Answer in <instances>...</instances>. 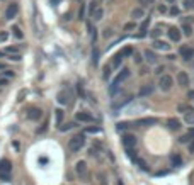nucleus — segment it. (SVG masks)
<instances>
[{
	"mask_svg": "<svg viewBox=\"0 0 194 185\" xmlns=\"http://www.w3.org/2000/svg\"><path fill=\"white\" fill-rule=\"evenodd\" d=\"M128 76H129V70H128V68L121 70V71L117 73V76L113 80V83H111V88H109V92H111V94H116V90L119 88V85L123 83V82H125L126 78H128Z\"/></svg>",
	"mask_w": 194,
	"mask_h": 185,
	"instance_id": "obj_1",
	"label": "nucleus"
},
{
	"mask_svg": "<svg viewBox=\"0 0 194 185\" xmlns=\"http://www.w3.org/2000/svg\"><path fill=\"white\" fill-rule=\"evenodd\" d=\"M85 146V138L84 134H78V136H73V138L68 141V149L70 151H80L82 148Z\"/></svg>",
	"mask_w": 194,
	"mask_h": 185,
	"instance_id": "obj_2",
	"label": "nucleus"
},
{
	"mask_svg": "<svg viewBox=\"0 0 194 185\" xmlns=\"http://www.w3.org/2000/svg\"><path fill=\"white\" fill-rule=\"evenodd\" d=\"M172 83H174V80H172V76H170V75H164L160 78V82H158L160 90H164V92L170 90V88H172Z\"/></svg>",
	"mask_w": 194,
	"mask_h": 185,
	"instance_id": "obj_3",
	"label": "nucleus"
},
{
	"mask_svg": "<svg viewBox=\"0 0 194 185\" xmlns=\"http://www.w3.org/2000/svg\"><path fill=\"white\" fill-rule=\"evenodd\" d=\"M136 145V138L133 134H125L123 136V146H125L126 149H133Z\"/></svg>",
	"mask_w": 194,
	"mask_h": 185,
	"instance_id": "obj_4",
	"label": "nucleus"
},
{
	"mask_svg": "<svg viewBox=\"0 0 194 185\" xmlns=\"http://www.w3.org/2000/svg\"><path fill=\"white\" fill-rule=\"evenodd\" d=\"M17 12H19V5L15 4V2H12L7 7V10H5V19H14L15 15H17Z\"/></svg>",
	"mask_w": 194,
	"mask_h": 185,
	"instance_id": "obj_5",
	"label": "nucleus"
},
{
	"mask_svg": "<svg viewBox=\"0 0 194 185\" xmlns=\"http://www.w3.org/2000/svg\"><path fill=\"white\" fill-rule=\"evenodd\" d=\"M27 117H29L31 121H39L41 117H43V110H41L39 107H31Z\"/></svg>",
	"mask_w": 194,
	"mask_h": 185,
	"instance_id": "obj_6",
	"label": "nucleus"
},
{
	"mask_svg": "<svg viewBox=\"0 0 194 185\" xmlns=\"http://www.w3.org/2000/svg\"><path fill=\"white\" fill-rule=\"evenodd\" d=\"M180 56H182L184 61H189V60L194 58V49L192 48H187V46L180 48Z\"/></svg>",
	"mask_w": 194,
	"mask_h": 185,
	"instance_id": "obj_7",
	"label": "nucleus"
},
{
	"mask_svg": "<svg viewBox=\"0 0 194 185\" xmlns=\"http://www.w3.org/2000/svg\"><path fill=\"white\" fill-rule=\"evenodd\" d=\"M10 172H12V163L9 160H0V173H7V175H10Z\"/></svg>",
	"mask_w": 194,
	"mask_h": 185,
	"instance_id": "obj_8",
	"label": "nucleus"
},
{
	"mask_svg": "<svg viewBox=\"0 0 194 185\" xmlns=\"http://www.w3.org/2000/svg\"><path fill=\"white\" fill-rule=\"evenodd\" d=\"M75 119H77L78 122H92L94 117H92L89 112H77L75 114Z\"/></svg>",
	"mask_w": 194,
	"mask_h": 185,
	"instance_id": "obj_9",
	"label": "nucleus"
},
{
	"mask_svg": "<svg viewBox=\"0 0 194 185\" xmlns=\"http://www.w3.org/2000/svg\"><path fill=\"white\" fill-rule=\"evenodd\" d=\"M177 82H179L180 87H187V85H189V75H187L186 71H180L179 75H177Z\"/></svg>",
	"mask_w": 194,
	"mask_h": 185,
	"instance_id": "obj_10",
	"label": "nucleus"
},
{
	"mask_svg": "<svg viewBox=\"0 0 194 185\" xmlns=\"http://www.w3.org/2000/svg\"><path fill=\"white\" fill-rule=\"evenodd\" d=\"M167 34H168V39H170V41H174V43L180 41V33L176 29V27H170V29L167 31Z\"/></svg>",
	"mask_w": 194,
	"mask_h": 185,
	"instance_id": "obj_11",
	"label": "nucleus"
},
{
	"mask_svg": "<svg viewBox=\"0 0 194 185\" xmlns=\"http://www.w3.org/2000/svg\"><path fill=\"white\" fill-rule=\"evenodd\" d=\"M75 172H77L80 177H85V173H87V163H85V161H78V163L75 165Z\"/></svg>",
	"mask_w": 194,
	"mask_h": 185,
	"instance_id": "obj_12",
	"label": "nucleus"
},
{
	"mask_svg": "<svg viewBox=\"0 0 194 185\" xmlns=\"http://www.w3.org/2000/svg\"><path fill=\"white\" fill-rule=\"evenodd\" d=\"M58 102L61 105H66V104H70V94L66 90H61L58 94Z\"/></svg>",
	"mask_w": 194,
	"mask_h": 185,
	"instance_id": "obj_13",
	"label": "nucleus"
},
{
	"mask_svg": "<svg viewBox=\"0 0 194 185\" xmlns=\"http://www.w3.org/2000/svg\"><path fill=\"white\" fill-rule=\"evenodd\" d=\"M167 127L168 129H172V131H177L180 127V121L176 119V117H170V119L167 121Z\"/></svg>",
	"mask_w": 194,
	"mask_h": 185,
	"instance_id": "obj_14",
	"label": "nucleus"
},
{
	"mask_svg": "<svg viewBox=\"0 0 194 185\" xmlns=\"http://www.w3.org/2000/svg\"><path fill=\"white\" fill-rule=\"evenodd\" d=\"M145 58H147V61L152 63V65H155V63H157V60H158L157 55H155L152 49H145Z\"/></svg>",
	"mask_w": 194,
	"mask_h": 185,
	"instance_id": "obj_15",
	"label": "nucleus"
},
{
	"mask_svg": "<svg viewBox=\"0 0 194 185\" xmlns=\"http://www.w3.org/2000/svg\"><path fill=\"white\" fill-rule=\"evenodd\" d=\"M153 48L155 49H162V51H167L168 48H170V44H167L165 41H158V39H155L153 41Z\"/></svg>",
	"mask_w": 194,
	"mask_h": 185,
	"instance_id": "obj_16",
	"label": "nucleus"
},
{
	"mask_svg": "<svg viewBox=\"0 0 194 185\" xmlns=\"http://www.w3.org/2000/svg\"><path fill=\"white\" fill-rule=\"evenodd\" d=\"M170 163H172V167H180V165H182V158H180L179 153L170 155Z\"/></svg>",
	"mask_w": 194,
	"mask_h": 185,
	"instance_id": "obj_17",
	"label": "nucleus"
},
{
	"mask_svg": "<svg viewBox=\"0 0 194 185\" xmlns=\"http://www.w3.org/2000/svg\"><path fill=\"white\" fill-rule=\"evenodd\" d=\"M153 92V85H145V87L140 88V97H147Z\"/></svg>",
	"mask_w": 194,
	"mask_h": 185,
	"instance_id": "obj_18",
	"label": "nucleus"
},
{
	"mask_svg": "<svg viewBox=\"0 0 194 185\" xmlns=\"http://www.w3.org/2000/svg\"><path fill=\"white\" fill-rule=\"evenodd\" d=\"M138 124L140 126H152V124H157V119L155 117H145V119H140Z\"/></svg>",
	"mask_w": 194,
	"mask_h": 185,
	"instance_id": "obj_19",
	"label": "nucleus"
},
{
	"mask_svg": "<svg viewBox=\"0 0 194 185\" xmlns=\"http://www.w3.org/2000/svg\"><path fill=\"white\" fill-rule=\"evenodd\" d=\"M148 24H150V19H145L141 24V27H140V33H138V37H143L145 34H147V29H148Z\"/></svg>",
	"mask_w": 194,
	"mask_h": 185,
	"instance_id": "obj_20",
	"label": "nucleus"
},
{
	"mask_svg": "<svg viewBox=\"0 0 194 185\" xmlns=\"http://www.w3.org/2000/svg\"><path fill=\"white\" fill-rule=\"evenodd\" d=\"M121 61H123V55H121V53H117V55L114 56V60H113V66H114V68H119Z\"/></svg>",
	"mask_w": 194,
	"mask_h": 185,
	"instance_id": "obj_21",
	"label": "nucleus"
},
{
	"mask_svg": "<svg viewBox=\"0 0 194 185\" xmlns=\"http://www.w3.org/2000/svg\"><path fill=\"white\" fill-rule=\"evenodd\" d=\"M143 14H145V12H143V9L138 7V9H135V10L131 12V17H133V19H141Z\"/></svg>",
	"mask_w": 194,
	"mask_h": 185,
	"instance_id": "obj_22",
	"label": "nucleus"
},
{
	"mask_svg": "<svg viewBox=\"0 0 194 185\" xmlns=\"http://www.w3.org/2000/svg\"><path fill=\"white\" fill-rule=\"evenodd\" d=\"M184 121H186L187 124H194V110H192V112L184 114Z\"/></svg>",
	"mask_w": 194,
	"mask_h": 185,
	"instance_id": "obj_23",
	"label": "nucleus"
},
{
	"mask_svg": "<svg viewBox=\"0 0 194 185\" xmlns=\"http://www.w3.org/2000/svg\"><path fill=\"white\" fill-rule=\"evenodd\" d=\"M12 31H14V36L17 37V39H22V37H24V34H22V31H21V27H19V25H14V27H12Z\"/></svg>",
	"mask_w": 194,
	"mask_h": 185,
	"instance_id": "obj_24",
	"label": "nucleus"
},
{
	"mask_svg": "<svg viewBox=\"0 0 194 185\" xmlns=\"http://www.w3.org/2000/svg\"><path fill=\"white\" fill-rule=\"evenodd\" d=\"M102 15H104V10H102V9H97V10L92 14V17H94V21H101V19H102Z\"/></svg>",
	"mask_w": 194,
	"mask_h": 185,
	"instance_id": "obj_25",
	"label": "nucleus"
},
{
	"mask_svg": "<svg viewBox=\"0 0 194 185\" xmlns=\"http://www.w3.org/2000/svg\"><path fill=\"white\" fill-rule=\"evenodd\" d=\"M177 109H179V112H184V114H187V112H192V109H191L189 105H186V104H180L179 107H177Z\"/></svg>",
	"mask_w": 194,
	"mask_h": 185,
	"instance_id": "obj_26",
	"label": "nucleus"
},
{
	"mask_svg": "<svg viewBox=\"0 0 194 185\" xmlns=\"http://www.w3.org/2000/svg\"><path fill=\"white\" fill-rule=\"evenodd\" d=\"M97 61H99V51H97V48H94V51H92V63L97 65Z\"/></svg>",
	"mask_w": 194,
	"mask_h": 185,
	"instance_id": "obj_27",
	"label": "nucleus"
},
{
	"mask_svg": "<svg viewBox=\"0 0 194 185\" xmlns=\"http://www.w3.org/2000/svg\"><path fill=\"white\" fill-rule=\"evenodd\" d=\"M55 114H56V124H61V121H63V110L61 109H56Z\"/></svg>",
	"mask_w": 194,
	"mask_h": 185,
	"instance_id": "obj_28",
	"label": "nucleus"
},
{
	"mask_svg": "<svg viewBox=\"0 0 194 185\" xmlns=\"http://www.w3.org/2000/svg\"><path fill=\"white\" fill-rule=\"evenodd\" d=\"M85 133H89V134H95V133H101V127H87V129H85Z\"/></svg>",
	"mask_w": 194,
	"mask_h": 185,
	"instance_id": "obj_29",
	"label": "nucleus"
},
{
	"mask_svg": "<svg viewBox=\"0 0 194 185\" xmlns=\"http://www.w3.org/2000/svg\"><path fill=\"white\" fill-rule=\"evenodd\" d=\"M121 55H123V56H129V55H133V48H125V49H123V51H121Z\"/></svg>",
	"mask_w": 194,
	"mask_h": 185,
	"instance_id": "obj_30",
	"label": "nucleus"
},
{
	"mask_svg": "<svg viewBox=\"0 0 194 185\" xmlns=\"http://www.w3.org/2000/svg\"><path fill=\"white\" fill-rule=\"evenodd\" d=\"M5 51H7L9 55H17V53H19V49H17V48H15V46H9V48H7V49H5Z\"/></svg>",
	"mask_w": 194,
	"mask_h": 185,
	"instance_id": "obj_31",
	"label": "nucleus"
},
{
	"mask_svg": "<svg viewBox=\"0 0 194 185\" xmlns=\"http://www.w3.org/2000/svg\"><path fill=\"white\" fill-rule=\"evenodd\" d=\"M73 126H75V124H65V126H60V131H61V133H65V131H70Z\"/></svg>",
	"mask_w": 194,
	"mask_h": 185,
	"instance_id": "obj_32",
	"label": "nucleus"
},
{
	"mask_svg": "<svg viewBox=\"0 0 194 185\" xmlns=\"http://www.w3.org/2000/svg\"><path fill=\"white\" fill-rule=\"evenodd\" d=\"M191 138H192L191 134H184V136H180V138H179V141H180V143H189Z\"/></svg>",
	"mask_w": 194,
	"mask_h": 185,
	"instance_id": "obj_33",
	"label": "nucleus"
},
{
	"mask_svg": "<svg viewBox=\"0 0 194 185\" xmlns=\"http://www.w3.org/2000/svg\"><path fill=\"white\" fill-rule=\"evenodd\" d=\"M136 163H138L140 165V168H143V170H148V167H147V163H145V161H143V160H138V158H136Z\"/></svg>",
	"mask_w": 194,
	"mask_h": 185,
	"instance_id": "obj_34",
	"label": "nucleus"
},
{
	"mask_svg": "<svg viewBox=\"0 0 194 185\" xmlns=\"http://www.w3.org/2000/svg\"><path fill=\"white\" fill-rule=\"evenodd\" d=\"M109 75H111V68H109V66H104V78L107 80V78H109Z\"/></svg>",
	"mask_w": 194,
	"mask_h": 185,
	"instance_id": "obj_35",
	"label": "nucleus"
},
{
	"mask_svg": "<svg viewBox=\"0 0 194 185\" xmlns=\"http://www.w3.org/2000/svg\"><path fill=\"white\" fill-rule=\"evenodd\" d=\"M46 129H48V121H44V124H43V126L39 127V129H38V133H39V134H41V133H44V131H46Z\"/></svg>",
	"mask_w": 194,
	"mask_h": 185,
	"instance_id": "obj_36",
	"label": "nucleus"
},
{
	"mask_svg": "<svg viewBox=\"0 0 194 185\" xmlns=\"http://www.w3.org/2000/svg\"><path fill=\"white\" fill-rule=\"evenodd\" d=\"M7 37H9V34L5 33V31H2V33H0V43H4V41L7 39Z\"/></svg>",
	"mask_w": 194,
	"mask_h": 185,
	"instance_id": "obj_37",
	"label": "nucleus"
},
{
	"mask_svg": "<svg viewBox=\"0 0 194 185\" xmlns=\"http://www.w3.org/2000/svg\"><path fill=\"white\" fill-rule=\"evenodd\" d=\"M0 180L9 182V180H10V175H7V173H0Z\"/></svg>",
	"mask_w": 194,
	"mask_h": 185,
	"instance_id": "obj_38",
	"label": "nucleus"
},
{
	"mask_svg": "<svg viewBox=\"0 0 194 185\" xmlns=\"http://www.w3.org/2000/svg\"><path fill=\"white\" fill-rule=\"evenodd\" d=\"M77 90H78V94H80V97H85V92H84V87H82L80 83L77 85Z\"/></svg>",
	"mask_w": 194,
	"mask_h": 185,
	"instance_id": "obj_39",
	"label": "nucleus"
},
{
	"mask_svg": "<svg viewBox=\"0 0 194 185\" xmlns=\"http://www.w3.org/2000/svg\"><path fill=\"white\" fill-rule=\"evenodd\" d=\"M158 36H160V31H158V29H153V31H152V37H153V39H157Z\"/></svg>",
	"mask_w": 194,
	"mask_h": 185,
	"instance_id": "obj_40",
	"label": "nucleus"
},
{
	"mask_svg": "<svg viewBox=\"0 0 194 185\" xmlns=\"http://www.w3.org/2000/svg\"><path fill=\"white\" fill-rule=\"evenodd\" d=\"M131 29H135V24H133V22H129V24L125 25V31H131Z\"/></svg>",
	"mask_w": 194,
	"mask_h": 185,
	"instance_id": "obj_41",
	"label": "nucleus"
},
{
	"mask_svg": "<svg viewBox=\"0 0 194 185\" xmlns=\"http://www.w3.org/2000/svg\"><path fill=\"white\" fill-rule=\"evenodd\" d=\"M177 14H179V9H177V7L170 9V15H177Z\"/></svg>",
	"mask_w": 194,
	"mask_h": 185,
	"instance_id": "obj_42",
	"label": "nucleus"
},
{
	"mask_svg": "<svg viewBox=\"0 0 194 185\" xmlns=\"http://www.w3.org/2000/svg\"><path fill=\"white\" fill-rule=\"evenodd\" d=\"M99 178H101V185H107V182H106V177H104L102 173L99 175Z\"/></svg>",
	"mask_w": 194,
	"mask_h": 185,
	"instance_id": "obj_43",
	"label": "nucleus"
},
{
	"mask_svg": "<svg viewBox=\"0 0 194 185\" xmlns=\"http://www.w3.org/2000/svg\"><path fill=\"white\" fill-rule=\"evenodd\" d=\"M7 83H9V80H7V78H0V87H5Z\"/></svg>",
	"mask_w": 194,
	"mask_h": 185,
	"instance_id": "obj_44",
	"label": "nucleus"
},
{
	"mask_svg": "<svg viewBox=\"0 0 194 185\" xmlns=\"http://www.w3.org/2000/svg\"><path fill=\"white\" fill-rule=\"evenodd\" d=\"M84 14H85V7L82 5V7H80V10H78V15H80V19H84Z\"/></svg>",
	"mask_w": 194,
	"mask_h": 185,
	"instance_id": "obj_45",
	"label": "nucleus"
},
{
	"mask_svg": "<svg viewBox=\"0 0 194 185\" xmlns=\"http://www.w3.org/2000/svg\"><path fill=\"white\" fill-rule=\"evenodd\" d=\"M9 60H14V61H19V60H21V56L19 55H10V58Z\"/></svg>",
	"mask_w": 194,
	"mask_h": 185,
	"instance_id": "obj_46",
	"label": "nucleus"
},
{
	"mask_svg": "<svg viewBox=\"0 0 194 185\" xmlns=\"http://www.w3.org/2000/svg\"><path fill=\"white\" fill-rule=\"evenodd\" d=\"M184 31H186V34H187V36H191V33H192L189 25H184Z\"/></svg>",
	"mask_w": 194,
	"mask_h": 185,
	"instance_id": "obj_47",
	"label": "nucleus"
},
{
	"mask_svg": "<svg viewBox=\"0 0 194 185\" xmlns=\"http://www.w3.org/2000/svg\"><path fill=\"white\" fill-rule=\"evenodd\" d=\"M15 73L14 71H10V70H5V76H9V78H10V76H14Z\"/></svg>",
	"mask_w": 194,
	"mask_h": 185,
	"instance_id": "obj_48",
	"label": "nucleus"
},
{
	"mask_svg": "<svg viewBox=\"0 0 194 185\" xmlns=\"http://www.w3.org/2000/svg\"><path fill=\"white\" fill-rule=\"evenodd\" d=\"M187 7L194 9V0H187Z\"/></svg>",
	"mask_w": 194,
	"mask_h": 185,
	"instance_id": "obj_49",
	"label": "nucleus"
},
{
	"mask_svg": "<svg viewBox=\"0 0 194 185\" xmlns=\"http://www.w3.org/2000/svg\"><path fill=\"white\" fill-rule=\"evenodd\" d=\"M162 71H164V66H158V68L157 70H155V73H157V75H160V73Z\"/></svg>",
	"mask_w": 194,
	"mask_h": 185,
	"instance_id": "obj_50",
	"label": "nucleus"
},
{
	"mask_svg": "<svg viewBox=\"0 0 194 185\" xmlns=\"http://www.w3.org/2000/svg\"><path fill=\"white\" fill-rule=\"evenodd\" d=\"M189 151H191V153H194V141L189 145Z\"/></svg>",
	"mask_w": 194,
	"mask_h": 185,
	"instance_id": "obj_51",
	"label": "nucleus"
},
{
	"mask_svg": "<svg viewBox=\"0 0 194 185\" xmlns=\"http://www.w3.org/2000/svg\"><path fill=\"white\" fill-rule=\"evenodd\" d=\"M187 95H189V98H192V100H194V90H191Z\"/></svg>",
	"mask_w": 194,
	"mask_h": 185,
	"instance_id": "obj_52",
	"label": "nucleus"
},
{
	"mask_svg": "<svg viewBox=\"0 0 194 185\" xmlns=\"http://www.w3.org/2000/svg\"><path fill=\"white\" fill-rule=\"evenodd\" d=\"M104 36H106V37H107V36H111V29H106V33H104Z\"/></svg>",
	"mask_w": 194,
	"mask_h": 185,
	"instance_id": "obj_53",
	"label": "nucleus"
},
{
	"mask_svg": "<svg viewBox=\"0 0 194 185\" xmlns=\"http://www.w3.org/2000/svg\"><path fill=\"white\" fill-rule=\"evenodd\" d=\"M0 70H5V63H0Z\"/></svg>",
	"mask_w": 194,
	"mask_h": 185,
	"instance_id": "obj_54",
	"label": "nucleus"
},
{
	"mask_svg": "<svg viewBox=\"0 0 194 185\" xmlns=\"http://www.w3.org/2000/svg\"><path fill=\"white\" fill-rule=\"evenodd\" d=\"M189 134H191V136H194V127H192V129L189 131Z\"/></svg>",
	"mask_w": 194,
	"mask_h": 185,
	"instance_id": "obj_55",
	"label": "nucleus"
},
{
	"mask_svg": "<svg viewBox=\"0 0 194 185\" xmlns=\"http://www.w3.org/2000/svg\"><path fill=\"white\" fill-rule=\"evenodd\" d=\"M0 56H4V53H2V51H0Z\"/></svg>",
	"mask_w": 194,
	"mask_h": 185,
	"instance_id": "obj_56",
	"label": "nucleus"
},
{
	"mask_svg": "<svg viewBox=\"0 0 194 185\" xmlns=\"http://www.w3.org/2000/svg\"><path fill=\"white\" fill-rule=\"evenodd\" d=\"M167 2H174V0H167Z\"/></svg>",
	"mask_w": 194,
	"mask_h": 185,
	"instance_id": "obj_57",
	"label": "nucleus"
}]
</instances>
